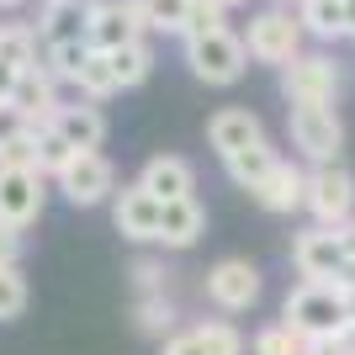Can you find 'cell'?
Here are the masks:
<instances>
[{
    "instance_id": "obj_19",
    "label": "cell",
    "mask_w": 355,
    "mask_h": 355,
    "mask_svg": "<svg viewBox=\"0 0 355 355\" xmlns=\"http://www.w3.org/2000/svg\"><path fill=\"white\" fill-rule=\"evenodd\" d=\"M64 138L74 148H101L106 144V117H101V101H74V106H59V117H53Z\"/></svg>"
},
{
    "instance_id": "obj_40",
    "label": "cell",
    "mask_w": 355,
    "mask_h": 355,
    "mask_svg": "<svg viewBox=\"0 0 355 355\" xmlns=\"http://www.w3.org/2000/svg\"><path fill=\"white\" fill-rule=\"evenodd\" d=\"M345 318H350V329H355V286H345Z\"/></svg>"
},
{
    "instance_id": "obj_13",
    "label": "cell",
    "mask_w": 355,
    "mask_h": 355,
    "mask_svg": "<svg viewBox=\"0 0 355 355\" xmlns=\"http://www.w3.org/2000/svg\"><path fill=\"white\" fill-rule=\"evenodd\" d=\"M11 101L32 117V128L53 122V117H59V106H64V101H59V74L48 69V64H37V69H21V74H16Z\"/></svg>"
},
{
    "instance_id": "obj_26",
    "label": "cell",
    "mask_w": 355,
    "mask_h": 355,
    "mask_svg": "<svg viewBox=\"0 0 355 355\" xmlns=\"http://www.w3.org/2000/svg\"><path fill=\"white\" fill-rule=\"evenodd\" d=\"M74 154H80V148H74L69 138L53 128V122H43V128H37V164H43V175H64V164H69Z\"/></svg>"
},
{
    "instance_id": "obj_29",
    "label": "cell",
    "mask_w": 355,
    "mask_h": 355,
    "mask_svg": "<svg viewBox=\"0 0 355 355\" xmlns=\"http://www.w3.org/2000/svg\"><path fill=\"white\" fill-rule=\"evenodd\" d=\"M43 53H48V69L59 74V80H69V85H74V80H80V69L90 64V53H96V48H90V43H48Z\"/></svg>"
},
{
    "instance_id": "obj_38",
    "label": "cell",
    "mask_w": 355,
    "mask_h": 355,
    "mask_svg": "<svg viewBox=\"0 0 355 355\" xmlns=\"http://www.w3.org/2000/svg\"><path fill=\"white\" fill-rule=\"evenodd\" d=\"M16 74H21V69H11V64L0 59V101H11V90H16Z\"/></svg>"
},
{
    "instance_id": "obj_21",
    "label": "cell",
    "mask_w": 355,
    "mask_h": 355,
    "mask_svg": "<svg viewBox=\"0 0 355 355\" xmlns=\"http://www.w3.org/2000/svg\"><path fill=\"white\" fill-rule=\"evenodd\" d=\"M37 43L43 32L27 27V21H0V59L11 69H37Z\"/></svg>"
},
{
    "instance_id": "obj_4",
    "label": "cell",
    "mask_w": 355,
    "mask_h": 355,
    "mask_svg": "<svg viewBox=\"0 0 355 355\" xmlns=\"http://www.w3.org/2000/svg\"><path fill=\"white\" fill-rule=\"evenodd\" d=\"M302 16H292V11H282V6H270V11H260V16H250V32H244V43H250V59H260V64H292L297 53H302Z\"/></svg>"
},
{
    "instance_id": "obj_42",
    "label": "cell",
    "mask_w": 355,
    "mask_h": 355,
    "mask_svg": "<svg viewBox=\"0 0 355 355\" xmlns=\"http://www.w3.org/2000/svg\"><path fill=\"white\" fill-rule=\"evenodd\" d=\"M11 6H21V0H0V11H11Z\"/></svg>"
},
{
    "instance_id": "obj_20",
    "label": "cell",
    "mask_w": 355,
    "mask_h": 355,
    "mask_svg": "<svg viewBox=\"0 0 355 355\" xmlns=\"http://www.w3.org/2000/svg\"><path fill=\"white\" fill-rule=\"evenodd\" d=\"M297 16H302V27L313 37H350V0H297Z\"/></svg>"
},
{
    "instance_id": "obj_25",
    "label": "cell",
    "mask_w": 355,
    "mask_h": 355,
    "mask_svg": "<svg viewBox=\"0 0 355 355\" xmlns=\"http://www.w3.org/2000/svg\"><path fill=\"white\" fill-rule=\"evenodd\" d=\"M133 324L144 329V334H170V329H175V302L164 292H144L138 308H133Z\"/></svg>"
},
{
    "instance_id": "obj_33",
    "label": "cell",
    "mask_w": 355,
    "mask_h": 355,
    "mask_svg": "<svg viewBox=\"0 0 355 355\" xmlns=\"http://www.w3.org/2000/svg\"><path fill=\"white\" fill-rule=\"evenodd\" d=\"M0 164H27V170H43V164H37V128H32V133H21V138H11V144L0 148Z\"/></svg>"
},
{
    "instance_id": "obj_23",
    "label": "cell",
    "mask_w": 355,
    "mask_h": 355,
    "mask_svg": "<svg viewBox=\"0 0 355 355\" xmlns=\"http://www.w3.org/2000/svg\"><path fill=\"white\" fill-rule=\"evenodd\" d=\"M74 90H80L85 101H112V96H117V90H122L117 69H112V59H106L101 48H96V53H90V64H85V69H80V80H74Z\"/></svg>"
},
{
    "instance_id": "obj_5",
    "label": "cell",
    "mask_w": 355,
    "mask_h": 355,
    "mask_svg": "<svg viewBox=\"0 0 355 355\" xmlns=\"http://www.w3.org/2000/svg\"><path fill=\"white\" fill-rule=\"evenodd\" d=\"M308 212H313V223H324V228H340V223L355 218V175L340 159L308 170Z\"/></svg>"
},
{
    "instance_id": "obj_27",
    "label": "cell",
    "mask_w": 355,
    "mask_h": 355,
    "mask_svg": "<svg viewBox=\"0 0 355 355\" xmlns=\"http://www.w3.org/2000/svg\"><path fill=\"white\" fill-rule=\"evenodd\" d=\"M250 350H254V355H308V334H297V329L282 318V324L260 329Z\"/></svg>"
},
{
    "instance_id": "obj_11",
    "label": "cell",
    "mask_w": 355,
    "mask_h": 355,
    "mask_svg": "<svg viewBox=\"0 0 355 355\" xmlns=\"http://www.w3.org/2000/svg\"><path fill=\"white\" fill-rule=\"evenodd\" d=\"M207 297L223 313H250L260 302V270L250 260H218L207 270Z\"/></svg>"
},
{
    "instance_id": "obj_28",
    "label": "cell",
    "mask_w": 355,
    "mask_h": 355,
    "mask_svg": "<svg viewBox=\"0 0 355 355\" xmlns=\"http://www.w3.org/2000/svg\"><path fill=\"white\" fill-rule=\"evenodd\" d=\"M148 16V32H186L196 0H138Z\"/></svg>"
},
{
    "instance_id": "obj_30",
    "label": "cell",
    "mask_w": 355,
    "mask_h": 355,
    "mask_svg": "<svg viewBox=\"0 0 355 355\" xmlns=\"http://www.w3.org/2000/svg\"><path fill=\"white\" fill-rule=\"evenodd\" d=\"M27 313V276L21 266H0V324H11Z\"/></svg>"
},
{
    "instance_id": "obj_12",
    "label": "cell",
    "mask_w": 355,
    "mask_h": 355,
    "mask_svg": "<svg viewBox=\"0 0 355 355\" xmlns=\"http://www.w3.org/2000/svg\"><path fill=\"white\" fill-rule=\"evenodd\" d=\"M207 144L228 159V154H239V148L266 144V122L254 117L250 106H223V112H212V122H207Z\"/></svg>"
},
{
    "instance_id": "obj_36",
    "label": "cell",
    "mask_w": 355,
    "mask_h": 355,
    "mask_svg": "<svg viewBox=\"0 0 355 355\" xmlns=\"http://www.w3.org/2000/svg\"><path fill=\"white\" fill-rule=\"evenodd\" d=\"M164 276H170V270H164L159 260H138V266H133L138 292H164Z\"/></svg>"
},
{
    "instance_id": "obj_22",
    "label": "cell",
    "mask_w": 355,
    "mask_h": 355,
    "mask_svg": "<svg viewBox=\"0 0 355 355\" xmlns=\"http://www.w3.org/2000/svg\"><path fill=\"white\" fill-rule=\"evenodd\" d=\"M223 164H228V180H234V186L254 191V186H260L270 170H276V148H270V144H254V148H239V154H228Z\"/></svg>"
},
{
    "instance_id": "obj_39",
    "label": "cell",
    "mask_w": 355,
    "mask_h": 355,
    "mask_svg": "<svg viewBox=\"0 0 355 355\" xmlns=\"http://www.w3.org/2000/svg\"><path fill=\"white\" fill-rule=\"evenodd\" d=\"M340 239H345V250H350V260H355V218L340 223Z\"/></svg>"
},
{
    "instance_id": "obj_41",
    "label": "cell",
    "mask_w": 355,
    "mask_h": 355,
    "mask_svg": "<svg viewBox=\"0 0 355 355\" xmlns=\"http://www.w3.org/2000/svg\"><path fill=\"white\" fill-rule=\"evenodd\" d=\"M218 6H228V11H234V6H250V0H218Z\"/></svg>"
},
{
    "instance_id": "obj_1",
    "label": "cell",
    "mask_w": 355,
    "mask_h": 355,
    "mask_svg": "<svg viewBox=\"0 0 355 355\" xmlns=\"http://www.w3.org/2000/svg\"><path fill=\"white\" fill-rule=\"evenodd\" d=\"M282 318L297 329V334H308V340L340 334V329H350V318H345V286L340 282H302L292 297H286Z\"/></svg>"
},
{
    "instance_id": "obj_15",
    "label": "cell",
    "mask_w": 355,
    "mask_h": 355,
    "mask_svg": "<svg viewBox=\"0 0 355 355\" xmlns=\"http://www.w3.org/2000/svg\"><path fill=\"white\" fill-rule=\"evenodd\" d=\"M90 16H96V0H43V48L48 43H90Z\"/></svg>"
},
{
    "instance_id": "obj_14",
    "label": "cell",
    "mask_w": 355,
    "mask_h": 355,
    "mask_svg": "<svg viewBox=\"0 0 355 355\" xmlns=\"http://www.w3.org/2000/svg\"><path fill=\"white\" fill-rule=\"evenodd\" d=\"M159 218H164V202L144 186H122L117 207H112V223H117L122 239H159Z\"/></svg>"
},
{
    "instance_id": "obj_18",
    "label": "cell",
    "mask_w": 355,
    "mask_h": 355,
    "mask_svg": "<svg viewBox=\"0 0 355 355\" xmlns=\"http://www.w3.org/2000/svg\"><path fill=\"white\" fill-rule=\"evenodd\" d=\"M207 228V212L196 196H180V202H164V218H159V244L164 250H191Z\"/></svg>"
},
{
    "instance_id": "obj_17",
    "label": "cell",
    "mask_w": 355,
    "mask_h": 355,
    "mask_svg": "<svg viewBox=\"0 0 355 355\" xmlns=\"http://www.w3.org/2000/svg\"><path fill=\"white\" fill-rule=\"evenodd\" d=\"M138 186H144V191H154L159 202H180V196H191L196 175H191V164L180 159V154H154V159L144 164Z\"/></svg>"
},
{
    "instance_id": "obj_10",
    "label": "cell",
    "mask_w": 355,
    "mask_h": 355,
    "mask_svg": "<svg viewBox=\"0 0 355 355\" xmlns=\"http://www.w3.org/2000/svg\"><path fill=\"white\" fill-rule=\"evenodd\" d=\"M59 180V191L69 196L74 207H96V202H106L112 196V186H117V175H112V164L96 154V148H80L69 164H64V175Z\"/></svg>"
},
{
    "instance_id": "obj_7",
    "label": "cell",
    "mask_w": 355,
    "mask_h": 355,
    "mask_svg": "<svg viewBox=\"0 0 355 355\" xmlns=\"http://www.w3.org/2000/svg\"><path fill=\"white\" fill-rule=\"evenodd\" d=\"M292 266L297 276H308V282H340L345 266H350V250H345L340 228H308V234L292 239Z\"/></svg>"
},
{
    "instance_id": "obj_3",
    "label": "cell",
    "mask_w": 355,
    "mask_h": 355,
    "mask_svg": "<svg viewBox=\"0 0 355 355\" xmlns=\"http://www.w3.org/2000/svg\"><path fill=\"white\" fill-rule=\"evenodd\" d=\"M186 64H191L196 80L207 85H234L250 69V43L239 32H207V37H186Z\"/></svg>"
},
{
    "instance_id": "obj_34",
    "label": "cell",
    "mask_w": 355,
    "mask_h": 355,
    "mask_svg": "<svg viewBox=\"0 0 355 355\" xmlns=\"http://www.w3.org/2000/svg\"><path fill=\"white\" fill-rule=\"evenodd\" d=\"M21 133H32V117L16 101H0V148L11 144V138H21Z\"/></svg>"
},
{
    "instance_id": "obj_37",
    "label": "cell",
    "mask_w": 355,
    "mask_h": 355,
    "mask_svg": "<svg viewBox=\"0 0 355 355\" xmlns=\"http://www.w3.org/2000/svg\"><path fill=\"white\" fill-rule=\"evenodd\" d=\"M21 260V228L0 223V266H16Z\"/></svg>"
},
{
    "instance_id": "obj_8",
    "label": "cell",
    "mask_w": 355,
    "mask_h": 355,
    "mask_svg": "<svg viewBox=\"0 0 355 355\" xmlns=\"http://www.w3.org/2000/svg\"><path fill=\"white\" fill-rule=\"evenodd\" d=\"M282 90L292 106H313V101H334L340 96V64L329 53H297L282 69Z\"/></svg>"
},
{
    "instance_id": "obj_6",
    "label": "cell",
    "mask_w": 355,
    "mask_h": 355,
    "mask_svg": "<svg viewBox=\"0 0 355 355\" xmlns=\"http://www.w3.org/2000/svg\"><path fill=\"white\" fill-rule=\"evenodd\" d=\"M43 170H27V164H0V223L11 228H32L43 218V202H48V186H43Z\"/></svg>"
},
{
    "instance_id": "obj_2",
    "label": "cell",
    "mask_w": 355,
    "mask_h": 355,
    "mask_svg": "<svg viewBox=\"0 0 355 355\" xmlns=\"http://www.w3.org/2000/svg\"><path fill=\"white\" fill-rule=\"evenodd\" d=\"M286 133H292V148L313 164H334L345 148V122L334 112V101H313V106H292L286 117Z\"/></svg>"
},
{
    "instance_id": "obj_9",
    "label": "cell",
    "mask_w": 355,
    "mask_h": 355,
    "mask_svg": "<svg viewBox=\"0 0 355 355\" xmlns=\"http://www.w3.org/2000/svg\"><path fill=\"white\" fill-rule=\"evenodd\" d=\"M148 32V16L138 0H96V16H90V48H101V53H112V48L122 43H138Z\"/></svg>"
},
{
    "instance_id": "obj_24",
    "label": "cell",
    "mask_w": 355,
    "mask_h": 355,
    "mask_svg": "<svg viewBox=\"0 0 355 355\" xmlns=\"http://www.w3.org/2000/svg\"><path fill=\"white\" fill-rule=\"evenodd\" d=\"M106 59H112V69H117L122 90L144 85V80H148V69H154V53H148V43H144V37H138V43H122V48H112Z\"/></svg>"
},
{
    "instance_id": "obj_32",
    "label": "cell",
    "mask_w": 355,
    "mask_h": 355,
    "mask_svg": "<svg viewBox=\"0 0 355 355\" xmlns=\"http://www.w3.org/2000/svg\"><path fill=\"white\" fill-rule=\"evenodd\" d=\"M202 340H207V350H212V355H244V334H239L234 324H223V318L202 324Z\"/></svg>"
},
{
    "instance_id": "obj_16",
    "label": "cell",
    "mask_w": 355,
    "mask_h": 355,
    "mask_svg": "<svg viewBox=\"0 0 355 355\" xmlns=\"http://www.w3.org/2000/svg\"><path fill=\"white\" fill-rule=\"evenodd\" d=\"M250 196L266 212H297V207H308V175H302L292 159H276V170H270Z\"/></svg>"
},
{
    "instance_id": "obj_31",
    "label": "cell",
    "mask_w": 355,
    "mask_h": 355,
    "mask_svg": "<svg viewBox=\"0 0 355 355\" xmlns=\"http://www.w3.org/2000/svg\"><path fill=\"white\" fill-rule=\"evenodd\" d=\"M223 27H228V6H218V0H196L191 21H186L180 37H207V32H223Z\"/></svg>"
},
{
    "instance_id": "obj_35",
    "label": "cell",
    "mask_w": 355,
    "mask_h": 355,
    "mask_svg": "<svg viewBox=\"0 0 355 355\" xmlns=\"http://www.w3.org/2000/svg\"><path fill=\"white\" fill-rule=\"evenodd\" d=\"M159 355H212V350L202 340V329H186V334H164Z\"/></svg>"
}]
</instances>
